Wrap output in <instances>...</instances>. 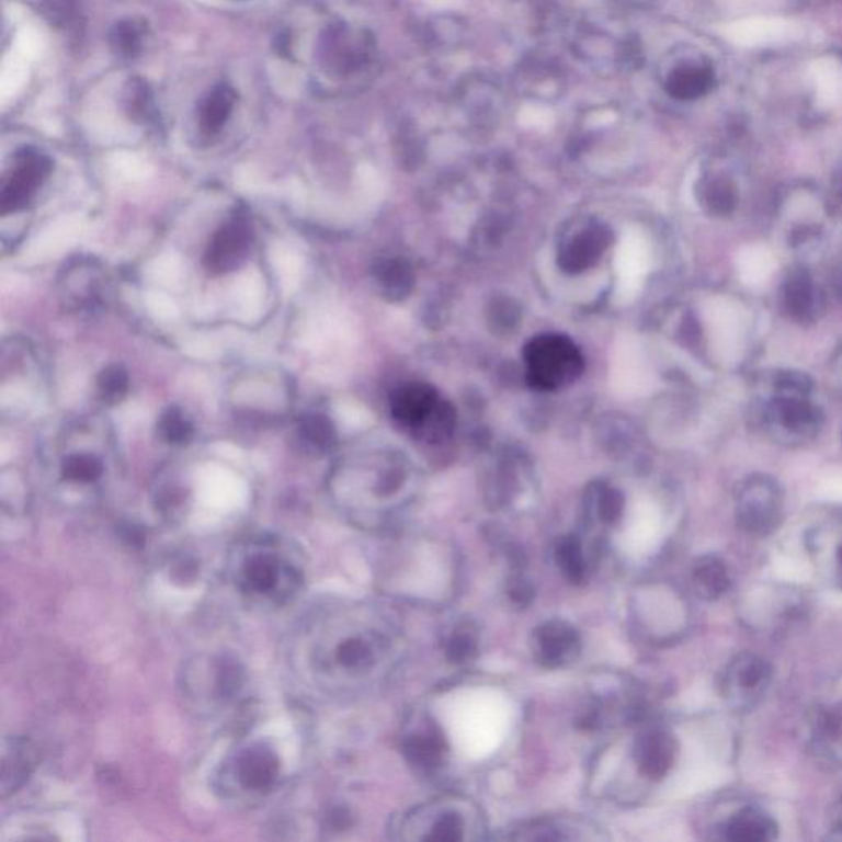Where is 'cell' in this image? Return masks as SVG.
Instances as JSON below:
<instances>
[{
	"instance_id": "obj_18",
	"label": "cell",
	"mask_w": 842,
	"mask_h": 842,
	"mask_svg": "<svg viewBox=\"0 0 842 842\" xmlns=\"http://www.w3.org/2000/svg\"><path fill=\"white\" fill-rule=\"evenodd\" d=\"M691 581L701 599L717 601L730 589L729 568L719 556H701L693 565Z\"/></svg>"
},
{
	"instance_id": "obj_29",
	"label": "cell",
	"mask_w": 842,
	"mask_h": 842,
	"mask_svg": "<svg viewBox=\"0 0 842 842\" xmlns=\"http://www.w3.org/2000/svg\"><path fill=\"white\" fill-rule=\"evenodd\" d=\"M816 736L824 746L842 743V703L826 704L816 713Z\"/></svg>"
},
{
	"instance_id": "obj_32",
	"label": "cell",
	"mask_w": 842,
	"mask_h": 842,
	"mask_svg": "<svg viewBox=\"0 0 842 842\" xmlns=\"http://www.w3.org/2000/svg\"><path fill=\"white\" fill-rule=\"evenodd\" d=\"M598 515L604 523L617 522L624 512V497L618 490L602 489L598 496Z\"/></svg>"
},
{
	"instance_id": "obj_23",
	"label": "cell",
	"mask_w": 842,
	"mask_h": 842,
	"mask_svg": "<svg viewBox=\"0 0 842 842\" xmlns=\"http://www.w3.org/2000/svg\"><path fill=\"white\" fill-rule=\"evenodd\" d=\"M298 436L309 450L326 453L335 443V430L331 420L322 413H308L299 420Z\"/></svg>"
},
{
	"instance_id": "obj_6",
	"label": "cell",
	"mask_w": 842,
	"mask_h": 842,
	"mask_svg": "<svg viewBox=\"0 0 842 842\" xmlns=\"http://www.w3.org/2000/svg\"><path fill=\"white\" fill-rule=\"evenodd\" d=\"M52 170V160L42 150L33 147L20 148L0 187L2 214L23 209L48 180Z\"/></svg>"
},
{
	"instance_id": "obj_13",
	"label": "cell",
	"mask_w": 842,
	"mask_h": 842,
	"mask_svg": "<svg viewBox=\"0 0 842 842\" xmlns=\"http://www.w3.org/2000/svg\"><path fill=\"white\" fill-rule=\"evenodd\" d=\"M206 673L201 674L197 668V674L193 670L187 671L186 687L187 690H196L200 687L201 693H206V697L213 703L217 701L232 699L242 686L243 673L240 670L239 664L230 658L217 657L213 658L209 663L203 664Z\"/></svg>"
},
{
	"instance_id": "obj_30",
	"label": "cell",
	"mask_w": 842,
	"mask_h": 842,
	"mask_svg": "<svg viewBox=\"0 0 842 842\" xmlns=\"http://www.w3.org/2000/svg\"><path fill=\"white\" fill-rule=\"evenodd\" d=\"M428 829L430 831L423 835L428 841H463L466 821L456 809H443Z\"/></svg>"
},
{
	"instance_id": "obj_9",
	"label": "cell",
	"mask_w": 842,
	"mask_h": 842,
	"mask_svg": "<svg viewBox=\"0 0 842 842\" xmlns=\"http://www.w3.org/2000/svg\"><path fill=\"white\" fill-rule=\"evenodd\" d=\"M533 651L543 667H565L576 660L581 651V638L571 624L553 618L536 628L533 634Z\"/></svg>"
},
{
	"instance_id": "obj_28",
	"label": "cell",
	"mask_w": 842,
	"mask_h": 842,
	"mask_svg": "<svg viewBox=\"0 0 842 842\" xmlns=\"http://www.w3.org/2000/svg\"><path fill=\"white\" fill-rule=\"evenodd\" d=\"M128 382V372L122 365H107L98 375L99 397L107 405L121 403L127 395Z\"/></svg>"
},
{
	"instance_id": "obj_10",
	"label": "cell",
	"mask_w": 842,
	"mask_h": 842,
	"mask_svg": "<svg viewBox=\"0 0 842 842\" xmlns=\"http://www.w3.org/2000/svg\"><path fill=\"white\" fill-rule=\"evenodd\" d=\"M799 33V25L782 16H752L724 29L726 38L740 46L780 45L798 38Z\"/></svg>"
},
{
	"instance_id": "obj_21",
	"label": "cell",
	"mask_w": 842,
	"mask_h": 842,
	"mask_svg": "<svg viewBox=\"0 0 842 842\" xmlns=\"http://www.w3.org/2000/svg\"><path fill=\"white\" fill-rule=\"evenodd\" d=\"M148 26L144 20L127 19L118 22L111 32V45L122 58H135L145 48Z\"/></svg>"
},
{
	"instance_id": "obj_34",
	"label": "cell",
	"mask_w": 842,
	"mask_h": 842,
	"mask_svg": "<svg viewBox=\"0 0 842 842\" xmlns=\"http://www.w3.org/2000/svg\"><path fill=\"white\" fill-rule=\"evenodd\" d=\"M507 592H509L510 601L515 605H520V607H526V605L532 604L533 595H535L533 585L522 574L513 576L510 579Z\"/></svg>"
},
{
	"instance_id": "obj_7",
	"label": "cell",
	"mask_w": 842,
	"mask_h": 842,
	"mask_svg": "<svg viewBox=\"0 0 842 842\" xmlns=\"http://www.w3.org/2000/svg\"><path fill=\"white\" fill-rule=\"evenodd\" d=\"M772 667L760 655L740 653L724 673L722 691L737 709H749L762 699L772 683Z\"/></svg>"
},
{
	"instance_id": "obj_16",
	"label": "cell",
	"mask_w": 842,
	"mask_h": 842,
	"mask_svg": "<svg viewBox=\"0 0 842 842\" xmlns=\"http://www.w3.org/2000/svg\"><path fill=\"white\" fill-rule=\"evenodd\" d=\"M237 94L227 82H219L201 98L196 109L197 128L206 137L219 134L232 115Z\"/></svg>"
},
{
	"instance_id": "obj_19",
	"label": "cell",
	"mask_w": 842,
	"mask_h": 842,
	"mask_svg": "<svg viewBox=\"0 0 842 842\" xmlns=\"http://www.w3.org/2000/svg\"><path fill=\"white\" fill-rule=\"evenodd\" d=\"M104 463L92 453H71L59 464V479L71 487L89 489L104 477Z\"/></svg>"
},
{
	"instance_id": "obj_15",
	"label": "cell",
	"mask_w": 842,
	"mask_h": 842,
	"mask_svg": "<svg viewBox=\"0 0 842 842\" xmlns=\"http://www.w3.org/2000/svg\"><path fill=\"white\" fill-rule=\"evenodd\" d=\"M722 835L724 839L732 842L773 841L778 835V824L763 809L746 806L727 819Z\"/></svg>"
},
{
	"instance_id": "obj_25",
	"label": "cell",
	"mask_w": 842,
	"mask_h": 842,
	"mask_svg": "<svg viewBox=\"0 0 842 842\" xmlns=\"http://www.w3.org/2000/svg\"><path fill=\"white\" fill-rule=\"evenodd\" d=\"M374 278L388 296H403L411 285L408 266L400 260H378L374 265Z\"/></svg>"
},
{
	"instance_id": "obj_5",
	"label": "cell",
	"mask_w": 842,
	"mask_h": 842,
	"mask_svg": "<svg viewBox=\"0 0 842 842\" xmlns=\"http://www.w3.org/2000/svg\"><path fill=\"white\" fill-rule=\"evenodd\" d=\"M783 515V497L769 477H750L737 493L736 520L749 535L765 536L778 528Z\"/></svg>"
},
{
	"instance_id": "obj_20",
	"label": "cell",
	"mask_w": 842,
	"mask_h": 842,
	"mask_svg": "<svg viewBox=\"0 0 842 842\" xmlns=\"http://www.w3.org/2000/svg\"><path fill=\"white\" fill-rule=\"evenodd\" d=\"M773 414L776 421L785 430L792 433H808L816 426V411L808 401L796 397V394H786L773 405Z\"/></svg>"
},
{
	"instance_id": "obj_8",
	"label": "cell",
	"mask_w": 842,
	"mask_h": 842,
	"mask_svg": "<svg viewBox=\"0 0 842 842\" xmlns=\"http://www.w3.org/2000/svg\"><path fill=\"white\" fill-rule=\"evenodd\" d=\"M253 229L243 214L226 220L210 237L204 252V266L213 275L234 272L242 265L252 246Z\"/></svg>"
},
{
	"instance_id": "obj_12",
	"label": "cell",
	"mask_w": 842,
	"mask_h": 842,
	"mask_svg": "<svg viewBox=\"0 0 842 842\" xmlns=\"http://www.w3.org/2000/svg\"><path fill=\"white\" fill-rule=\"evenodd\" d=\"M634 755L641 775L658 782L668 775L676 760V739L664 729L645 730L635 742Z\"/></svg>"
},
{
	"instance_id": "obj_33",
	"label": "cell",
	"mask_w": 842,
	"mask_h": 842,
	"mask_svg": "<svg viewBox=\"0 0 842 842\" xmlns=\"http://www.w3.org/2000/svg\"><path fill=\"white\" fill-rule=\"evenodd\" d=\"M46 16L59 29H68L76 16L75 2L72 0H43Z\"/></svg>"
},
{
	"instance_id": "obj_4",
	"label": "cell",
	"mask_w": 842,
	"mask_h": 842,
	"mask_svg": "<svg viewBox=\"0 0 842 842\" xmlns=\"http://www.w3.org/2000/svg\"><path fill=\"white\" fill-rule=\"evenodd\" d=\"M526 380L535 390L555 391L569 387L581 377L584 357L571 338L545 332L530 339L523 351Z\"/></svg>"
},
{
	"instance_id": "obj_31",
	"label": "cell",
	"mask_w": 842,
	"mask_h": 842,
	"mask_svg": "<svg viewBox=\"0 0 842 842\" xmlns=\"http://www.w3.org/2000/svg\"><path fill=\"white\" fill-rule=\"evenodd\" d=\"M451 663L464 664L477 657V637L469 627H459L453 632L444 647Z\"/></svg>"
},
{
	"instance_id": "obj_22",
	"label": "cell",
	"mask_w": 842,
	"mask_h": 842,
	"mask_svg": "<svg viewBox=\"0 0 842 842\" xmlns=\"http://www.w3.org/2000/svg\"><path fill=\"white\" fill-rule=\"evenodd\" d=\"M555 559L565 578L572 584H582L588 578L584 549L576 536L559 539L555 549Z\"/></svg>"
},
{
	"instance_id": "obj_1",
	"label": "cell",
	"mask_w": 842,
	"mask_h": 842,
	"mask_svg": "<svg viewBox=\"0 0 842 842\" xmlns=\"http://www.w3.org/2000/svg\"><path fill=\"white\" fill-rule=\"evenodd\" d=\"M234 588L257 605L282 607L298 594L305 569L295 546L269 533L240 538L227 558Z\"/></svg>"
},
{
	"instance_id": "obj_2",
	"label": "cell",
	"mask_w": 842,
	"mask_h": 842,
	"mask_svg": "<svg viewBox=\"0 0 842 842\" xmlns=\"http://www.w3.org/2000/svg\"><path fill=\"white\" fill-rule=\"evenodd\" d=\"M282 776L278 750L269 740L249 739L227 753L214 786L227 801L257 803L276 789Z\"/></svg>"
},
{
	"instance_id": "obj_17",
	"label": "cell",
	"mask_w": 842,
	"mask_h": 842,
	"mask_svg": "<svg viewBox=\"0 0 842 842\" xmlns=\"http://www.w3.org/2000/svg\"><path fill=\"white\" fill-rule=\"evenodd\" d=\"M401 749L408 762L424 772L440 769L447 752L446 740L433 724L405 737Z\"/></svg>"
},
{
	"instance_id": "obj_27",
	"label": "cell",
	"mask_w": 842,
	"mask_h": 842,
	"mask_svg": "<svg viewBox=\"0 0 842 842\" xmlns=\"http://www.w3.org/2000/svg\"><path fill=\"white\" fill-rule=\"evenodd\" d=\"M193 433V423L178 407L167 408L158 418V434L164 443L183 446L190 443Z\"/></svg>"
},
{
	"instance_id": "obj_26",
	"label": "cell",
	"mask_w": 842,
	"mask_h": 842,
	"mask_svg": "<svg viewBox=\"0 0 842 842\" xmlns=\"http://www.w3.org/2000/svg\"><path fill=\"white\" fill-rule=\"evenodd\" d=\"M786 306L796 318H806L811 315L816 305L815 286L806 273H795L786 283Z\"/></svg>"
},
{
	"instance_id": "obj_14",
	"label": "cell",
	"mask_w": 842,
	"mask_h": 842,
	"mask_svg": "<svg viewBox=\"0 0 842 842\" xmlns=\"http://www.w3.org/2000/svg\"><path fill=\"white\" fill-rule=\"evenodd\" d=\"M38 753L35 746L25 737H7L2 743V778L0 793L2 798L19 792L35 770Z\"/></svg>"
},
{
	"instance_id": "obj_11",
	"label": "cell",
	"mask_w": 842,
	"mask_h": 842,
	"mask_svg": "<svg viewBox=\"0 0 842 842\" xmlns=\"http://www.w3.org/2000/svg\"><path fill=\"white\" fill-rule=\"evenodd\" d=\"M611 230L602 224H589L566 240L558 253V263L565 272L581 273L598 263L611 246Z\"/></svg>"
},
{
	"instance_id": "obj_35",
	"label": "cell",
	"mask_w": 842,
	"mask_h": 842,
	"mask_svg": "<svg viewBox=\"0 0 842 842\" xmlns=\"http://www.w3.org/2000/svg\"><path fill=\"white\" fill-rule=\"evenodd\" d=\"M839 565H841V571H842V545H841V548H839Z\"/></svg>"
},
{
	"instance_id": "obj_24",
	"label": "cell",
	"mask_w": 842,
	"mask_h": 842,
	"mask_svg": "<svg viewBox=\"0 0 842 842\" xmlns=\"http://www.w3.org/2000/svg\"><path fill=\"white\" fill-rule=\"evenodd\" d=\"M816 92L819 101L826 105L839 104L842 101V68L834 59H819L812 66Z\"/></svg>"
},
{
	"instance_id": "obj_3",
	"label": "cell",
	"mask_w": 842,
	"mask_h": 842,
	"mask_svg": "<svg viewBox=\"0 0 842 842\" xmlns=\"http://www.w3.org/2000/svg\"><path fill=\"white\" fill-rule=\"evenodd\" d=\"M394 420L424 443H441L453 433L456 411L440 391L423 382H407L390 397Z\"/></svg>"
}]
</instances>
